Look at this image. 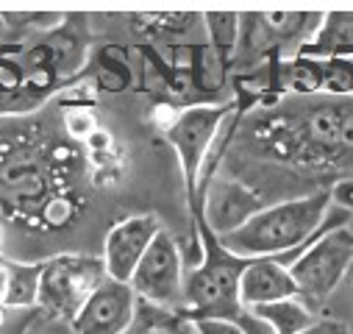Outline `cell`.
I'll use <instances>...</instances> for the list:
<instances>
[{
    "label": "cell",
    "instance_id": "cell-1",
    "mask_svg": "<svg viewBox=\"0 0 353 334\" xmlns=\"http://www.w3.org/2000/svg\"><path fill=\"white\" fill-rule=\"evenodd\" d=\"M328 212H331V193L317 190L312 195L264 206L242 228L220 237V242L242 259L287 257L317 237Z\"/></svg>",
    "mask_w": 353,
    "mask_h": 334
},
{
    "label": "cell",
    "instance_id": "cell-2",
    "mask_svg": "<svg viewBox=\"0 0 353 334\" xmlns=\"http://www.w3.org/2000/svg\"><path fill=\"white\" fill-rule=\"evenodd\" d=\"M201 262L187 273L184 282V312L195 320L223 317V320H245L250 312L239 298V279L248 268V259L231 254L220 242V237L198 217L195 220Z\"/></svg>",
    "mask_w": 353,
    "mask_h": 334
},
{
    "label": "cell",
    "instance_id": "cell-3",
    "mask_svg": "<svg viewBox=\"0 0 353 334\" xmlns=\"http://www.w3.org/2000/svg\"><path fill=\"white\" fill-rule=\"evenodd\" d=\"M347 217L350 215L339 209L336 215L328 212L317 237L301 248L298 259L290 265L298 298L314 312L331 298L353 265V231L347 228Z\"/></svg>",
    "mask_w": 353,
    "mask_h": 334
},
{
    "label": "cell",
    "instance_id": "cell-4",
    "mask_svg": "<svg viewBox=\"0 0 353 334\" xmlns=\"http://www.w3.org/2000/svg\"><path fill=\"white\" fill-rule=\"evenodd\" d=\"M228 120H231V106L225 104H192L175 115L164 131L167 142L172 145L175 156H179V164H181L192 220L198 217V195H201L203 170Z\"/></svg>",
    "mask_w": 353,
    "mask_h": 334
},
{
    "label": "cell",
    "instance_id": "cell-5",
    "mask_svg": "<svg viewBox=\"0 0 353 334\" xmlns=\"http://www.w3.org/2000/svg\"><path fill=\"white\" fill-rule=\"evenodd\" d=\"M109 279L103 257L90 254H59L42 262L37 309L72 323L92 293Z\"/></svg>",
    "mask_w": 353,
    "mask_h": 334
},
{
    "label": "cell",
    "instance_id": "cell-6",
    "mask_svg": "<svg viewBox=\"0 0 353 334\" xmlns=\"http://www.w3.org/2000/svg\"><path fill=\"white\" fill-rule=\"evenodd\" d=\"M281 131H287L292 156L312 161L347 159L353 153V98L309 106V112L287 117V128Z\"/></svg>",
    "mask_w": 353,
    "mask_h": 334
},
{
    "label": "cell",
    "instance_id": "cell-7",
    "mask_svg": "<svg viewBox=\"0 0 353 334\" xmlns=\"http://www.w3.org/2000/svg\"><path fill=\"white\" fill-rule=\"evenodd\" d=\"M184 282L187 273H184L181 248L167 228H161L153 245L148 248L145 259L139 262L131 287L142 301L184 309Z\"/></svg>",
    "mask_w": 353,
    "mask_h": 334
},
{
    "label": "cell",
    "instance_id": "cell-8",
    "mask_svg": "<svg viewBox=\"0 0 353 334\" xmlns=\"http://www.w3.org/2000/svg\"><path fill=\"white\" fill-rule=\"evenodd\" d=\"M161 220L156 215H131L117 220L103 239V265L109 279L131 284L139 262L145 259L148 248L161 231Z\"/></svg>",
    "mask_w": 353,
    "mask_h": 334
},
{
    "label": "cell",
    "instance_id": "cell-9",
    "mask_svg": "<svg viewBox=\"0 0 353 334\" xmlns=\"http://www.w3.org/2000/svg\"><path fill=\"white\" fill-rule=\"evenodd\" d=\"M139 295L131 284L106 279L70 323L75 334H123L137 312Z\"/></svg>",
    "mask_w": 353,
    "mask_h": 334
},
{
    "label": "cell",
    "instance_id": "cell-10",
    "mask_svg": "<svg viewBox=\"0 0 353 334\" xmlns=\"http://www.w3.org/2000/svg\"><path fill=\"white\" fill-rule=\"evenodd\" d=\"M261 209H264V204L245 184H239L234 179H212L209 187L201 195V212H198V217L217 237H225V234L242 228Z\"/></svg>",
    "mask_w": 353,
    "mask_h": 334
},
{
    "label": "cell",
    "instance_id": "cell-11",
    "mask_svg": "<svg viewBox=\"0 0 353 334\" xmlns=\"http://www.w3.org/2000/svg\"><path fill=\"white\" fill-rule=\"evenodd\" d=\"M301 250L287 257H264V259H248V268L239 279V298L242 306L250 312L256 306H268L276 301L298 298V287L292 279L290 265L298 259Z\"/></svg>",
    "mask_w": 353,
    "mask_h": 334
},
{
    "label": "cell",
    "instance_id": "cell-12",
    "mask_svg": "<svg viewBox=\"0 0 353 334\" xmlns=\"http://www.w3.org/2000/svg\"><path fill=\"white\" fill-rule=\"evenodd\" d=\"M295 56L331 61V59H353V12H325L314 37L301 45Z\"/></svg>",
    "mask_w": 353,
    "mask_h": 334
},
{
    "label": "cell",
    "instance_id": "cell-13",
    "mask_svg": "<svg viewBox=\"0 0 353 334\" xmlns=\"http://www.w3.org/2000/svg\"><path fill=\"white\" fill-rule=\"evenodd\" d=\"M123 334H195V323L184 309L159 306L139 298L134 320Z\"/></svg>",
    "mask_w": 353,
    "mask_h": 334
},
{
    "label": "cell",
    "instance_id": "cell-14",
    "mask_svg": "<svg viewBox=\"0 0 353 334\" xmlns=\"http://www.w3.org/2000/svg\"><path fill=\"white\" fill-rule=\"evenodd\" d=\"M250 315L256 320H261L273 334H301L320 317L301 298H287V301H276L268 306H256V309H250Z\"/></svg>",
    "mask_w": 353,
    "mask_h": 334
},
{
    "label": "cell",
    "instance_id": "cell-15",
    "mask_svg": "<svg viewBox=\"0 0 353 334\" xmlns=\"http://www.w3.org/2000/svg\"><path fill=\"white\" fill-rule=\"evenodd\" d=\"M9 290H6V309H37L39 301V279L42 262H6Z\"/></svg>",
    "mask_w": 353,
    "mask_h": 334
},
{
    "label": "cell",
    "instance_id": "cell-16",
    "mask_svg": "<svg viewBox=\"0 0 353 334\" xmlns=\"http://www.w3.org/2000/svg\"><path fill=\"white\" fill-rule=\"evenodd\" d=\"M203 26L209 31V45L217 50V56L231 64L239 48V31H242V14H228V12H212L203 14Z\"/></svg>",
    "mask_w": 353,
    "mask_h": 334
},
{
    "label": "cell",
    "instance_id": "cell-17",
    "mask_svg": "<svg viewBox=\"0 0 353 334\" xmlns=\"http://www.w3.org/2000/svg\"><path fill=\"white\" fill-rule=\"evenodd\" d=\"M323 95L353 98V59L323 61Z\"/></svg>",
    "mask_w": 353,
    "mask_h": 334
},
{
    "label": "cell",
    "instance_id": "cell-18",
    "mask_svg": "<svg viewBox=\"0 0 353 334\" xmlns=\"http://www.w3.org/2000/svg\"><path fill=\"white\" fill-rule=\"evenodd\" d=\"M64 126H67V131H70L75 139H90V137L98 131V123H95L92 112L83 109V106H75V109L64 112Z\"/></svg>",
    "mask_w": 353,
    "mask_h": 334
},
{
    "label": "cell",
    "instance_id": "cell-19",
    "mask_svg": "<svg viewBox=\"0 0 353 334\" xmlns=\"http://www.w3.org/2000/svg\"><path fill=\"white\" fill-rule=\"evenodd\" d=\"M195 334H248V328L239 320L203 317V320H195Z\"/></svg>",
    "mask_w": 353,
    "mask_h": 334
},
{
    "label": "cell",
    "instance_id": "cell-20",
    "mask_svg": "<svg viewBox=\"0 0 353 334\" xmlns=\"http://www.w3.org/2000/svg\"><path fill=\"white\" fill-rule=\"evenodd\" d=\"M331 193V206H336L345 215H353V179H339L328 187Z\"/></svg>",
    "mask_w": 353,
    "mask_h": 334
},
{
    "label": "cell",
    "instance_id": "cell-21",
    "mask_svg": "<svg viewBox=\"0 0 353 334\" xmlns=\"http://www.w3.org/2000/svg\"><path fill=\"white\" fill-rule=\"evenodd\" d=\"M37 315H39V309H20L17 317L6 320V326L0 328V334H26L31 328V323L37 320Z\"/></svg>",
    "mask_w": 353,
    "mask_h": 334
},
{
    "label": "cell",
    "instance_id": "cell-22",
    "mask_svg": "<svg viewBox=\"0 0 353 334\" xmlns=\"http://www.w3.org/2000/svg\"><path fill=\"white\" fill-rule=\"evenodd\" d=\"M301 334H350V328L336 317H317L306 331Z\"/></svg>",
    "mask_w": 353,
    "mask_h": 334
},
{
    "label": "cell",
    "instance_id": "cell-23",
    "mask_svg": "<svg viewBox=\"0 0 353 334\" xmlns=\"http://www.w3.org/2000/svg\"><path fill=\"white\" fill-rule=\"evenodd\" d=\"M6 320H9V317H6V309H0V328L6 326Z\"/></svg>",
    "mask_w": 353,
    "mask_h": 334
},
{
    "label": "cell",
    "instance_id": "cell-24",
    "mask_svg": "<svg viewBox=\"0 0 353 334\" xmlns=\"http://www.w3.org/2000/svg\"><path fill=\"white\" fill-rule=\"evenodd\" d=\"M0 250H3V228H0Z\"/></svg>",
    "mask_w": 353,
    "mask_h": 334
}]
</instances>
